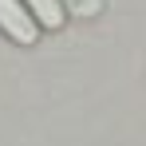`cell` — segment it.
I'll return each instance as SVG.
<instances>
[{"label": "cell", "mask_w": 146, "mask_h": 146, "mask_svg": "<svg viewBox=\"0 0 146 146\" xmlns=\"http://www.w3.org/2000/svg\"><path fill=\"white\" fill-rule=\"evenodd\" d=\"M0 32L20 44V48H32L40 40V24L32 20V12L24 8V0H0Z\"/></svg>", "instance_id": "obj_1"}, {"label": "cell", "mask_w": 146, "mask_h": 146, "mask_svg": "<svg viewBox=\"0 0 146 146\" xmlns=\"http://www.w3.org/2000/svg\"><path fill=\"white\" fill-rule=\"evenodd\" d=\"M24 8L32 12V20H36L40 28H48V32H59L63 20H67L63 0H24Z\"/></svg>", "instance_id": "obj_2"}, {"label": "cell", "mask_w": 146, "mask_h": 146, "mask_svg": "<svg viewBox=\"0 0 146 146\" xmlns=\"http://www.w3.org/2000/svg\"><path fill=\"white\" fill-rule=\"evenodd\" d=\"M67 8H71V16H99V8H103V0H67Z\"/></svg>", "instance_id": "obj_3"}]
</instances>
